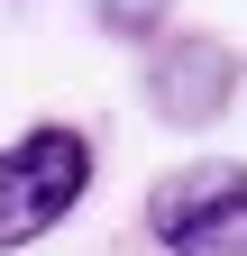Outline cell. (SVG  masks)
Returning <instances> with one entry per match:
<instances>
[{"label": "cell", "instance_id": "6da1fadb", "mask_svg": "<svg viewBox=\"0 0 247 256\" xmlns=\"http://www.w3.org/2000/svg\"><path fill=\"white\" fill-rule=\"evenodd\" d=\"M146 229L174 256H247V165H183L146 192Z\"/></svg>", "mask_w": 247, "mask_h": 256}, {"label": "cell", "instance_id": "7a4b0ae2", "mask_svg": "<svg viewBox=\"0 0 247 256\" xmlns=\"http://www.w3.org/2000/svg\"><path fill=\"white\" fill-rule=\"evenodd\" d=\"M82 183H92L82 128H28V138L10 146V165H0V238H10V247L46 238L55 220L82 202Z\"/></svg>", "mask_w": 247, "mask_h": 256}, {"label": "cell", "instance_id": "3957f363", "mask_svg": "<svg viewBox=\"0 0 247 256\" xmlns=\"http://www.w3.org/2000/svg\"><path fill=\"white\" fill-rule=\"evenodd\" d=\"M229 82H238V64H229L220 37H174L156 64H146L156 119H220V110H229Z\"/></svg>", "mask_w": 247, "mask_h": 256}, {"label": "cell", "instance_id": "277c9868", "mask_svg": "<svg viewBox=\"0 0 247 256\" xmlns=\"http://www.w3.org/2000/svg\"><path fill=\"white\" fill-rule=\"evenodd\" d=\"M101 10L110 37H156V18H165V0H92Z\"/></svg>", "mask_w": 247, "mask_h": 256}]
</instances>
